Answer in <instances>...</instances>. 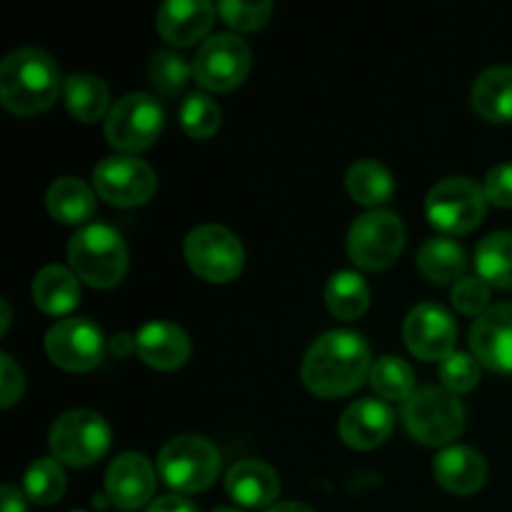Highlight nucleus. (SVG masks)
<instances>
[{
	"mask_svg": "<svg viewBox=\"0 0 512 512\" xmlns=\"http://www.w3.org/2000/svg\"><path fill=\"white\" fill-rule=\"evenodd\" d=\"M370 360L373 358L363 335L353 330H330L310 345L300 375L305 388L318 398H343L355 393L368 378L373 370Z\"/></svg>",
	"mask_w": 512,
	"mask_h": 512,
	"instance_id": "1",
	"label": "nucleus"
},
{
	"mask_svg": "<svg viewBox=\"0 0 512 512\" xmlns=\"http://www.w3.org/2000/svg\"><path fill=\"white\" fill-rule=\"evenodd\" d=\"M60 68L45 50L18 48L0 63V100L13 115H38L58 100Z\"/></svg>",
	"mask_w": 512,
	"mask_h": 512,
	"instance_id": "2",
	"label": "nucleus"
},
{
	"mask_svg": "<svg viewBox=\"0 0 512 512\" xmlns=\"http://www.w3.org/2000/svg\"><path fill=\"white\" fill-rule=\"evenodd\" d=\"M68 260L73 273L90 288H115L128 273V248L123 235L105 223L83 225L70 238Z\"/></svg>",
	"mask_w": 512,
	"mask_h": 512,
	"instance_id": "3",
	"label": "nucleus"
},
{
	"mask_svg": "<svg viewBox=\"0 0 512 512\" xmlns=\"http://www.w3.org/2000/svg\"><path fill=\"white\" fill-rule=\"evenodd\" d=\"M220 450L203 435H178L158 455L160 478L183 495L203 493L220 475Z\"/></svg>",
	"mask_w": 512,
	"mask_h": 512,
	"instance_id": "4",
	"label": "nucleus"
},
{
	"mask_svg": "<svg viewBox=\"0 0 512 512\" xmlns=\"http://www.w3.org/2000/svg\"><path fill=\"white\" fill-rule=\"evenodd\" d=\"M410 438L423 445H445L465 428V405L445 388H420L400 410Z\"/></svg>",
	"mask_w": 512,
	"mask_h": 512,
	"instance_id": "5",
	"label": "nucleus"
},
{
	"mask_svg": "<svg viewBox=\"0 0 512 512\" xmlns=\"http://www.w3.org/2000/svg\"><path fill=\"white\" fill-rule=\"evenodd\" d=\"M485 210H488V198L483 188L463 175L438 180L425 198V215L430 225L448 238L473 233L483 223Z\"/></svg>",
	"mask_w": 512,
	"mask_h": 512,
	"instance_id": "6",
	"label": "nucleus"
},
{
	"mask_svg": "<svg viewBox=\"0 0 512 512\" xmlns=\"http://www.w3.org/2000/svg\"><path fill=\"white\" fill-rule=\"evenodd\" d=\"M165 125V110L150 93H128L110 108L105 138L120 155L143 153L158 140Z\"/></svg>",
	"mask_w": 512,
	"mask_h": 512,
	"instance_id": "7",
	"label": "nucleus"
},
{
	"mask_svg": "<svg viewBox=\"0 0 512 512\" xmlns=\"http://www.w3.org/2000/svg\"><path fill=\"white\" fill-rule=\"evenodd\" d=\"M190 270L208 283H230L243 273L245 248L233 230L223 225H198L183 245Z\"/></svg>",
	"mask_w": 512,
	"mask_h": 512,
	"instance_id": "8",
	"label": "nucleus"
},
{
	"mask_svg": "<svg viewBox=\"0 0 512 512\" xmlns=\"http://www.w3.org/2000/svg\"><path fill=\"white\" fill-rule=\"evenodd\" d=\"M405 248V223L393 210L360 215L348 233V255L363 270H385Z\"/></svg>",
	"mask_w": 512,
	"mask_h": 512,
	"instance_id": "9",
	"label": "nucleus"
},
{
	"mask_svg": "<svg viewBox=\"0 0 512 512\" xmlns=\"http://www.w3.org/2000/svg\"><path fill=\"white\" fill-rule=\"evenodd\" d=\"M110 425L93 410H70L50 428L53 458L73 468H88L98 463L110 448Z\"/></svg>",
	"mask_w": 512,
	"mask_h": 512,
	"instance_id": "10",
	"label": "nucleus"
},
{
	"mask_svg": "<svg viewBox=\"0 0 512 512\" xmlns=\"http://www.w3.org/2000/svg\"><path fill=\"white\" fill-rule=\"evenodd\" d=\"M250 63H253V55L240 35H210L195 53L193 78L198 80L200 88L213 90V93H230L248 78Z\"/></svg>",
	"mask_w": 512,
	"mask_h": 512,
	"instance_id": "11",
	"label": "nucleus"
},
{
	"mask_svg": "<svg viewBox=\"0 0 512 512\" xmlns=\"http://www.w3.org/2000/svg\"><path fill=\"white\" fill-rule=\"evenodd\" d=\"M93 190L115 208H138L158 190L155 170L135 155H110L93 170Z\"/></svg>",
	"mask_w": 512,
	"mask_h": 512,
	"instance_id": "12",
	"label": "nucleus"
},
{
	"mask_svg": "<svg viewBox=\"0 0 512 512\" xmlns=\"http://www.w3.org/2000/svg\"><path fill=\"white\" fill-rule=\"evenodd\" d=\"M45 353L53 365L68 373H88L105 355V338L88 318L58 320L45 335Z\"/></svg>",
	"mask_w": 512,
	"mask_h": 512,
	"instance_id": "13",
	"label": "nucleus"
},
{
	"mask_svg": "<svg viewBox=\"0 0 512 512\" xmlns=\"http://www.w3.org/2000/svg\"><path fill=\"white\" fill-rule=\"evenodd\" d=\"M405 345L420 360H440L455 353L458 325L438 303H420L408 313L403 325Z\"/></svg>",
	"mask_w": 512,
	"mask_h": 512,
	"instance_id": "14",
	"label": "nucleus"
},
{
	"mask_svg": "<svg viewBox=\"0 0 512 512\" xmlns=\"http://www.w3.org/2000/svg\"><path fill=\"white\" fill-rule=\"evenodd\" d=\"M475 360L500 375H512V303L493 305L470 330Z\"/></svg>",
	"mask_w": 512,
	"mask_h": 512,
	"instance_id": "15",
	"label": "nucleus"
},
{
	"mask_svg": "<svg viewBox=\"0 0 512 512\" xmlns=\"http://www.w3.org/2000/svg\"><path fill=\"white\" fill-rule=\"evenodd\" d=\"M155 493V468L140 453H123L105 473V498L120 510H140Z\"/></svg>",
	"mask_w": 512,
	"mask_h": 512,
	"instance_id": "16",
	"label": "nucleus"
},
{
	"mask_svg": "<svg viewBox=\"0 0 512 512\" xmlns=\"http://www.w3.org/2000/svg\"><path fill=\"white\" fill-rule=\"evenodd\" d=\"M395 413L385 400L363 398L350 405L338 423L340 440L353 450H375L393 435Z\"/></svg>",
	"mask_w": 512,
	"mask_h": 512,
	"instance_id": "17",
	"label": "nucleus"
},
{
	"mask_svg": "<svg viewBox=\"0 0 512 512\" xmlns=\"http://www.w3.org/2000/svg\"><path fill=\"white\" fill-rule=\"evenodd\" d=\"M215 15L218 5L208 0H170L158 8V33L173 45H195L213 30Z\"/></svg>",
	"mask_w": 512,
	"mask_h": 512,
	"instance_id": "18",
	"label": "nucleus"
},
{
	"mask_svg": "<svg viewBox=\"0 0 512 512\" xmlns=\"http://www.w3.org/2000/svg\"><path fill=\"white\" fill-rule=\"evenodd\" d=\"M138 355L145 365L155 370H178L190 358V338L180 325L170 320H153L145 323L135 335Z\"/></svg>",
	"mask_w": 512,
	"mask_h": 512,
	"instance_id": "19",
	"label": "nucleus"
},
{
	"mask_svg": "<svg viewBox=\"0 0 512 512\" xmlns=\"http://www.w3.org/2000/svg\"><path fill=\"white\" fill-rule=\"evenodd\" d=\"M225 490L243 508H273L280 495V478L263 460H240L225 475Z\"/></svg>",
	"mask_w": 512,
	"mask_h": 512,
	"instance_id": "20",
	"label": "nucleus"
},
{
	"mask_svg": "<svg viewBox=\"0 0 512 512\" xmlns=\"http://www.w3.org/2000/svg\"><path fill=\"white\" fill-rule=\"evenodd\" d=\"M435 480L443 485L448 493L455 495H473L488 480V463L478 450L468 445H450L440 450L433 463Z\"/></svg>",
	"mask_w": 512,
	"mask_h": 512,
	"instance_id": "21",
	"label": "nucleus"
},
{
	"mask_svg": "<svg viewBox=\"0 0 512 512\" xmlns=\"http://www.w3.org/2000/svg\"><path fill=\"white\" fill-rule=\"evenodd\" d=\"M473 108L488 123H510L512 120V68L495 65L483 70L473 85Z\"/></svg>",
	"mask_w": 512,
	"mask_h": 512,
	"instance_id": "22",
	"label": "nucleus"
},
{
	"mask_svg": "<svg viewBox=\"0 0 512 512\" xmlns=\"http://www.w3.org/2000/svg\"><path fill=\"white\" fill-rule=\"evenodd\" d=\"M48 213L63 225L88 223L98 208V193L80 178H58L45 195Z\"/></svg>",
	"mask_w": 512,
	"mask_h": 512,
	"instance_id": "23",
	"label": "nucleus"
},
{
	"mask_svg": "<svg viewBox=\"0 0 512 512\" xmlns=\"http://www.w3.org/2000/svg\"><path fill=\"white\" fill-rule=\"evenodd\" d=\"M418 268L430 283L450 285L460 283L468 273V253L460 243L443 235V238L425 240L418 253Z\"/></svg>",
	"mask_w": 512,
	"mask_h": 512,
	"instance_id": "24",
	"label": "nucleus"
},
{
	"mask_svg": "<svg viewBox=\"0 0 512 512\" xmlns=\"http://www.w3.org/2000/svg\"><path fill=\"white\" fill-rule=\"evenodd\" d=\"M33 300L45 315H65L78 305V275L65 265H45L33 280Z\"/></svg>",
	"mask_w": 512,
	"mask_h": 512,
	"instance_id": "25",
	"label": "nucleus"
},
{
	"mask_svg": "<svg viewBox=\"0 0 512 512\" xmlns=\"http://www.w3.org/2000/svg\"><path fill=\"white\" fill-rule=\"evenodd\" d=\"M65 108L80 123H95L110 113V90L105 80L90 73H75L63 85Z\"/></svg>",
	"mask_w": 512,
	"mask_h": 512,
	"instance_id": "26",
	"label": "nucleus"
},
{
	"mask_svg": "<svg viewBox=\"0 0 512 512\" xmlns=\"http://www.w3.org/2000/svg\"><path fill=\"white\" fill-rule=\"evenodd\" d=\"M345 188H348L350 198H353L355 203L368 205V208H378L385 200L393 198L395 180L393 175H390V170L385 168L380 160L365 158L358 160V163L348 170Z\"/></svg>",
	"mask_w": 512,
	"mask_h": 512,
	"instance_id": "27",
	"label": "nucleus"
},
{
	"mask_svg": "<svg viewBox=\"0 0 512 512\" xmlns=\"http://www.w3.org/2000/svg\"><path fill=\"white\" fill-rule=\"evenodd\" d=\"M475 270L490 288H512V230H498L480 240L475 250Z\"/></svg>",
	"mask_w": 512,
	"mask_h": 512,
	"instance_id": "28",
	"label": "nucleus"
},
{
	"mask_svg": "<svg viewBox=\"0 0 512 512\" xmlns=\"http://www.w3.org/2000/svg\"><path fill=\"white\" fill-rule=\"evenodd\" d=\"M325 305L340 320L360 318L370 305V288L363 275L353 270H338L325 285Z\"/></svg>",
	"mask_w": 512,
	"mask_h": 512,
	"instance_id": "29",
	"label": "nucleus"
},
{
	"mask_svg": "<svg viewBox=\"0 0 512 512\" xmlns=\"http://www.w3.org/2000/svg\"><path fill=\"white\" fill-rule=\"evenodd\" d=\"M370 385L383 400L393 403H405L415 393V373L403 358L395 355H383L375 360L370 370Z\"/></svg>",
	"mask_w": 512,
	"mask_h": 512,
	"instance_id": "30",
	"label": "nucleus"
},
{
	"mask_svg": "<svg viewBox=\"0 0 512 512\" xmlns=\"http://www.w3.org/2000/svg\"><path fill=\"white\" fill-rule=\"evenodd\" d=\"M23 490L33 503L53 505L65 493V470L63 463L55 458H40L25 470Z\"/></svg>",
	"mask_w": 512,
	"mask_h": 512,
	"instance_id": "31",
	"label": "nucleus"
},
{
	"mask_svg": "<svg viewBox=\"0 0 512 512\" xmlns=\"http://www.w3.org/2000/svg\"><path fill=\"white\" fill-rule=\"evenodd\" d=\"M220 123H223V110L208 93L195 90V93L185 95L183 105H180V125H183L190 138H213L218 133Z\"/></svg>",
	"mask_w": 512,
	"mask_h": 512,
	"instance_id": "32",
	"label": "nucleus"
},
{
	"mask_svg": "<svg viewBox=\"0 0 512 512\" xmlns=\"http://www.w3.org/2000/svg\"><path fill=\"white\" fill-rule=\"evenodd\" d=\"M148 73L153 88L173 98L188 85L190 75H193V65H188V60L180 53H173V50H158L150 60Z\"/></svg>",
	"mask_w": 512,
	"mask_h": 512,
	"instance_id": "33",
	"label": "nucleus"
},
{
	"mask_svg": "<svg viewBox=\"0 0 512 512\" xmlns=\"http://www.w3.org/2000/svg\"><path fill=\"white\" fill-rule=\"evenodd\" d=\"M218 13L230 28L250 33V30H258L268 23L273 3L270 0H223V3H218Z\"/></svg>",
	"mask_w": 512,
	"mask_h": 512,
	"instance_id": "34",
	"label": "nucleus"
},
{
	"mask_svg": "<svg viewBox=\"0 0 512 512\" xmlns=\"http://www.w3.org/2000/svg\"><path fill=\"white\" fill-rule=\"evenodd\" d=\"M440 383L453 395L470 393L480 383V363L470 353H453L440 363Z\"/></svg>",
	"mask_w": 512,
	"mask_h": 512,
	"instance_id": "35",
	"label": "nucleus"
},
{
	"mask_svg": "<svg viewBox=\"0 0 512 512\" xmlns=\"http://www.w3.org/2000/svg\"><path fill=\"white\" fill-rule=\"evenodd\" d=\"M453 305L465 315H483L490 310V285L483 278L465 275L453 285Z\"/></svg>",
	"mask_w": 512,
	"mask_h": 512,
	"instance_id": "36",
	"label": "nucleus"
},
{
	"mask_svg": "<svg viewBox=\"0 0 512 512\" xmlns=\"http://www.w3.org/2000/svg\"><path fill=\"white\" fill-rule=\"evenodd\" d=\"M25 375L8 353L0 355V408H10L23 398Z\"/></svg>",
	"mask_w": 512,
	"mask_h": 512,
	"instance_id": "37",
	"label": "nucleus"
},
{
	"mask_svg": "<svg viewBox=\"0 0 512 512\" xmlns=\"http://www.w3.org/2000/svg\"><path fill=\"white\" fill-rule=\"evenodd\" d=\"M483 193L488 203L498 208H512V163H500L485 175Z\"/></svg>",
	"mask_w": 512,
	"mask_h": 512,
	"instance_id": "38",
	"label": "nucleus"
},
{
	"mask_svg": "<svg viewBox=\"0 0 512 512\" xmlns=\"http://www.w3.org/2000/svg\"><path fill=\"white\" fill-rule=\"evenodd\" d=\"M145 512H200L190 500H185L183 495H163V498L153 500L150 508Z\"/></svg>",
	"mask_w": 512,
	"mask_h": 512,
	"instance_id": "39",
	"label": "nucleus"
},
{
	"mask_svg": "<svg viewBox=\"0 0 512 512\" xmlns=\"http://www.w3.org/2000/svg\"><path fill=\"white\" fill-rule=\"evenodd\" d=\"M0 512H25L23 493L8 483L0 488Z\"/></svg>",
	"mask_w": 512,
	"mask_h": 512,
	"instance_id": "40",
	"label": "nucleus"
},
{
	"mask_svg": "<svg viewBox=\"0 0 512 512\" xmlns=\"http://www.w3.org/2000/svg\"><path fill=\"white\" fill-rule=\"evenodd\" d=\"M138 353V343H135V338H130V335H115L113 340H110V353L115 355V358H128L130 353Z\"/></svg>",
	"mask_w": 512,
	"mask_h": 512,
	"instance_id": "41",
	"label": "nucleus"
},
{
	"mask_svg": "<svg viewBox=\"0 0 512 512\" xmlns=\"http://www.w3.org/2000/svg\"><path fill=\"white\" fill-rule=\"evenodd\" d=\"M265 512H315V510H310L308 505L303 503H275L273 508H268Z\"/></svg>",
	"mask_w": 512,
	"mask_h": 512,
	"instance_id": "42",
	"label": "nucleus"
},
{
	"mask_svg": "<svg viewBox=\"0 0 512 512\" xmlns=\"http://www.w3.org/2000/svg\"><path fill=\"white\" fill-rule=\"evenodd\" d=\"M0 313H3V323H0V333H8L10 328V305L8 300H0Z\"/></svg>",
	"mask_w": 512,
	"mask_h": 512,
	"instance_id": "43",
	"label": "nucleus"
},
{
	"mask_svg": "<svg viewBox=\"0 0 512 512\" xmlns=\"http://www.w3.org/2000/svg\"><path fill=\"white\" fill-rule=\"evenodd\" d=\"M213 512H240V510H235V508H215Z\"/></svg>",
	"mask_w": 512,
	"mask_h": 512,
	"instance_id": "44",
	"label": "nucleus"
},
{
	"mask_svg": "<svg viewBox=\"0 0 512 512\" xmlns=\"http://www.w3.org/2000/svg\"><path fill=\"white\" fill-rule=\"evenodd\" d=\"M75 512H83V510H75Z\"/></svg>",
	"mask_w": 512,
	"mask_h": 512,
	"instance_id": "45",
	"label": "nucleus"
}]
</instances>
